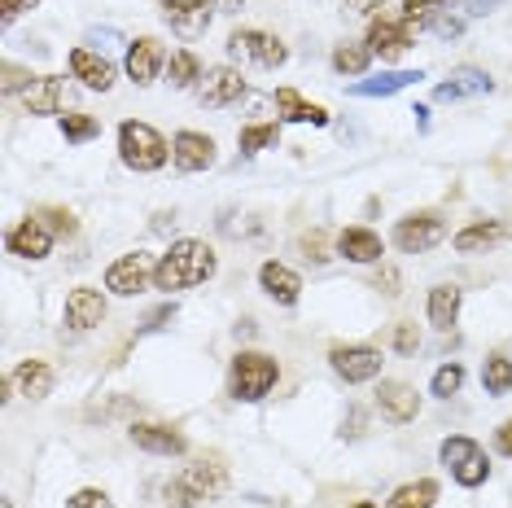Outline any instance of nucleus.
I'll use <instances>...</instances> for the list:
<instances>
[{
    "label": "nucleus",
    "instance_id": "obj_6",
    "mask_svg": "<svg viewBox=\"0 0 512 508\" xmlns=\"http://www.w3.org/2000/svg\"><path fill=\"white\" fill-rule=\"evenodd\" d=\"M228 53L232 57H246V62L263 66V71H276V66L289 62V49L276 36H267V31H232Z\"/></svg>",
    "mask_w": 512,
    "mask_h": 508
},
{
    "label": "nucleus",
    "instance_id": "obj_21",
    "mask_svg": "<svg viewBox=\"0 0 512 508\" xmlns=\"http://www.w3.org/2000/svg\"><path fill=\"white\" fill-rule=\"evenodd\" d=\"M337 254L351 263H377L381 254H386V246H381V237L368 233V228H346V233L337 237Z\"/></svg>",
    "mask_w": 512,
    "mask_h": 508
},
{
    "label": "nucleus",
    "instance_id": "obj_3",
    "mask_svg": "<svg viewBox=\"0 0 512 508\" xmlns=\"http://www.w3.org/2000/svg\"><path fill=\"white\" fill-rule=\"evenodd\" d=\"M224 487H228L224 469H219L215 460H197V465H189L167 487V504L171 508H193V504H202V500H215V495H224Z\"/></svg>",
    "mask_w": 512,
    "mask_h": 508
},
{
    "label": "nucleus",
    "instance_id": "obj_26",
    "mask_svg": "<svg viewBox=\"0 0 512 508\" xmlns=\"http://www.w3.org/2000/svg\"><path fill=\"white\" fill-rule=\"evenodd\" d=\"M62 79L44 75L36 79V88H27V114H62Z\"/></svg>",
    "mask_w": 512,
    "mask_h": 508
},
{
    "label": "nucleus",
    "instance_id": "obj_19",
    "mask_svg": "<svg viewBox=\"0 0 512 508\" xmlns=\"http://www.w3.org/2000/svg\"><path fill=\"white\" fill-rule=\"evenodd\" d=\"M132 443L141 447V452H154V456H184V434H176L171 425H132Z\"/></svg>",
    "mask_w": 512,
    "mask_h": 508
},
{
    "label": "nucleus",
    "instance_id": "obj_18",
    "mask_svg": "<svg viewBox=\"0 0 512 508\" xmlns=\"http://www.w3.org/2000/svg\"><path fill=\"white\" fill-rule=\"evenodd\" d=\"M407 44H412V31H407L399 18H372V27H368V49L381 53V62L399 57Z\"/></svg>",
    "mask_w": 512,
    "mask_h": 508
},
{
    "label": "nucleus",
    "instance_id": "obj_11",
    "mask_svg": "<svg viewBox=\"0 0 512 508\" xmlns=\"http://www.w3.org/2000/svg\"><path fill=\"white\" fill-rule=\"evenodd\" d=\"M246 97V75L237 66H215L206 71V84H202V106H232V101Z\"/></svg>",
    "mask_w": 512,
    "mask_h": 508
},
{
    "label": "nucleus",
    "instance_id": "obj_2",
    "mask_svg": "<svg viewBox=\"0 0 512 508\" xmlns=\"http://www.w3.org/2000/svg\"><path fill=\"white\" fill-rule=\"evenodd\" d=\"M167 154H171V145L162 141V136L149 123L127 119L119 127V158H123V167H132V171H158L162 163H167Z\"/></svg>",
    "mask_w": 512,
    "mask_h": 508
},
{
    "label": "nucleus",
    "instance_id": "obj_7",
    "mask_svg": "<svg viewBox=\"0 0 512 508\" xmlns=\"http://www.w3.org/2000/svg\"><path fill=\"white\" fill-rule=\"evenodd\" d=\"M154 268H158V263L149 259V254H123L119 263H110L106 290H114L119 298H136L141 290H149V281H154Z\"/></svg>",
    "mask_w": 512,
    "mask_h": 508
},
{
    "label": "nucleus",
    "instance_id": "obj_47",
    "mask_svg": "<svg viewBox=\"0 0 512 508\" xmlns=\"http://www.w3.org/2000/svg\"><path fill=\"white\" fill-rule=\"evenodd\" d=\"M0 508H14V504H9V500H5V504H0Z\"/></svg>",
    "mask_w": 512,
    "mask_h": 508
},
{
    "label": "nucleus",
    "instance_id": "obj_41",
    "mask_svg": "<svg viewBox=\"0 0 512 508\" xmlns=\"http://www.w3.org/2000/svg\"><path fill=\"white\" fill-rule=\"evenodd\" d=\"M460 31H464V22H460L456 14H451V9H442V18L434 22V36H442V40H456Z\"/></svg>",
    "mask_w": 512,
    "mask_h": 508
},
{
    "label": "nucleus",
    "instance_id": "obj_28",
    "mask_svg": "<svg viewBox=\"0 0 512 508\" xmlns=\"http://www.w3.org/2000/svg\"><path fill=\"white\" fill-rule=\"evenodd\" d=\"M442 9H447V0H407L399 22L407 31H434V22L442 18Z\"/></svg>",
    "mask_w": 512,
    "mask_h": 508
},
{
    "label": "nucleus",
    "instance_id": "obj_36",
    "mask_svg": "<svg viewBox=\"0 0 512 508\" xmlns=\"http://www.w3.org/2000/svg\"><path fill=\"white\" fill-rule=\"evenodd\" d=\"M451 473H456L460 487H482V482L491 478V460H486V452H477L473 460H464V465L451 469Z\"/></svg>",
    "mask_w": 512,
    "mask_h": 508
},
{
    "label": "nucleus",
    "instance_id": "obj_35",
    "mask_svg": "<svg viewBox=\"0 0 512 508\" xmlns=\"http://www.w3.org/2000/svg\"><path fill=\"white\" fill-rule=\"evenodd\" d=\"M477 452H482V447H477L473 438H460V434H456V438H447V443H442L438 456H442V465H447V469H460L464 460H473Z\"/></svg>",
    "mask_w": 512,
    "mask_h": 508
},
{
    "label": "nucleus",
    "instance_id": "obj_42",
    "mask_svg": "<svg viewBox=\"0 0 512 508\" xmlns=\"http://www.w3.org/2000/svg\"><path fill=\"white\" fill-rule=\"evenodd\" d=\"M40 0H0V18L5 22H14L18 14H27V9H36Z\"/></svg>",
    "mask_w": 512,
    "mask_h": 508
},
{
    "label": "nucleus",
    "instance_id": "obj_5",
    "mask_svg": "<svg viewBox=\"0 0 512 508\" xmlns=\"http://www.w3.org/2000/svg\"><path fill=\"white\" fill-rule=\"evenodd\" d=\"M442 237H447V224H442L438 211H416L394 224V246L403 254H425V250H434Z\"/></svg>",
    "mask_w": 512,
    "mask_h": 508
},
{
    "label": "nucleus",
    "instance_id": "obj_40",
    "mask_svg": "<svg viewBox=\"0 0 512 508\" xmlns=\"http://www.w3.org/2000/svg\"><path fill=\"white\" fill-rule=\"evenodd\" d=\"M22 88H36V75L22 71L14 62H5V92H22Z\"/></svg>",
    "mask_w": 512,
    "mask_h": 508
},
{
    "label": "nucleus",
    "instance_id": "obj_29",
    "mask_svg": "<svg viewBox=\"0 0 512 508\" xmlns=\"http://www.w3.org/2000/svg\"><path fill=\"white\" fill-rule=\"evenodd\" d=\"M434 500H438V482L421 478V482H407V487L394 491L386 508H434Z\"/></svg>",
    "mask_w": 512,
    "mask_h": 508
},
{
    "label": "nucleus",
    "instance_id": "obj_32",
    "mask_svg": "<svg viewBox=\"0 0 512 508\" xmlns=\"http://www.w3.org/2000/svg\"><path fill=\"white\" fill-rule=\"evenodd\" d=\"M482 386H486V395H508L512 390V360L491 355V360L482 364Z\"/></svg>",
    "mask_w": 512,
    "mask_h": 508
},
{
    "label": "nucleus",
    "instance_id": "obj_17",
    "mask_svg": "<svg viewBox=\"0 0 512 508\" xmlns=\"http://www.w3.org/2000/svg\"><path fill=\"white\" fill-rule=\"evenodd\" d=\"M259 285H263V294L276 298L281 307H294L298 294H302V276L294 268H285V263H276V259L259 268Z\"/></svg>",
    "mask_w": 512,
    "mask_h": 508
},
{
    "label": "nucleus",
    "instance_id": "obj_39",
    "mask_svg": "<svg viewBox=\"0 0 512 508\" xmlns=\"http://www.w3.org/2000/svg\"><path fill=\"white\" fill-rule=\"evenodd\" d=\"M66 504H71V508H110V495L97 491V487H84V491H75Z\"/></svg>",
    "mask_w": 512,
    "mask_h": 508
},
{
    "label": "nucleus",
    "instance_id": "obj_13",
    "mask_svg": "<svg viewBox=\"0 0 512 508\" xmlns=\"http://www.w3.org/2000/svg\"><path fill=\"white\" fill-rule=\"evenodd\" d=\"M171 158H176L180 171H206L215 163V141L202 132H176L171 141Z\"/></svg>",
    "mask_w": 512,
    "mask_h": 508
},
{
    "label": "nucleus",
    "instance_id": "obj_31",
    "mask_svg": "<svg viewBox=\"0 0 512 508\" xmlns=\"http://www.w3.org/2000/svg\"><path fill=\"white\" fill-rule=\"evenodd\" d=\"M167 84L171 88H193L197 79H202V62L189 53V49H180V53H171V62H167Z\"/></svg>",
    "mask_w": 512,
    "mask_h": 508
},
{
    "label": "nucleus",
    "instance_id": "obj_10",
    "mask_svg": "<svg viewBox=\"0 0 512 508\" xmlns=\"http://www.w3.org/2000/svg\"><path fill=\"white\" fill-rule=\"evenodd\" d=\"M377 408L390 425H407V421H416V412H421V395H416L407 381H381Z\"/></svg>",
    "mask_w": 512,
    "mask_h": 508
},
{
    "label": "nucleus",
    "instance_id": "obj_30",
    "mask_svg": "<svg viewBox=\"0 0 512 508\" xmlns=\"http://www.w3.org/2000/svg\"><path fill=\"white\" fill-rule=\"evenodd\" d=\"M368 62H372V49L368 44H337L333 49V71L337 75H364L368 71Z\"/></svg>",
    "mask_w": 512,
    "mask_h": 508
},
{
    "label": "nucleus",
    "instance_id": "obj_43",
    "mask_svg": "<svg viewBox=\"0 0 512 508\" xmlns=\"http://www.w3.org/2000/svg\"><path fill=\"white\" fill-rule=\"evenodd\" d=\"M416 342H421V338H416V329H412V325H399V329H394V346H399L403 355H412V351H416Z\"/></svg>",
    "mask_w": 512,
    "mask_h": 508
},
{
    "label": "nucleus",
    "instance_id": "obj_46",
    "mask_svg": "<svg viewBox=\"0 0 512 508\" xmlns=\"http://www.w3.org/2000/svg\"><path fill=\"white\" fill-rule=\"evenodd\" d=\"M355 508H377V504H368V500H364V504H355Z\"/></svg>",
    "mask_w": 512,
    "mask_h": 508
},
{
    "label": "nucleus",
    "instance_id": "obj_8",
    "mask_svg": "<svg viewBox=\"0 0 512 508\" xmlns=\"http://www.w3.org/2000/svg\"><path fill=\"white\" fill-rule=\"evenodd\" d=\"M162 22H167L176 36L184 40H193V36H202L206 27H211V18H215V5L211 0H162Z\"/></svg>",
    "mask_w": 512,
    "mask_h": 508
},
{
    "label": "nucleus",
    "instance_id": "obj_24",
    "mask_svg": "<svg viewBox=\"0 0 512 508\" xmlns=\"http://www.w3.org/2000/svg\"><path fill=\"white\" fill-rule=\"evenodd\" d=\"M456 316H460V290L456 285H434L429 290V325L438 333H447L456 325Z\"/></svg>",
    "mask_w": 512,
    "mask_h": 508
},
{
    "label": "nucleus",
    "instance_id": "obj_45",
    "mask_svg": "<svg viewBox=\"0 0 512 508\" xmlns=\"http://www.w3.org/2000/svg\"><path fill=\"white\" fill-rule=\"evenodd\" d=\"M499 0H469V14H491Z\"/></svg>",
    "mask_w": 512,
    "mask_h": 508
},
{
    "label": "nucleus",
    "instance_id": "obj_38",
    "mask_svg": "<svg viewBox=\"0 0 512 508\" xmlns=\"http://www.w3.org/2000/svg\"><path fill=\"white\" fill-rule=\"evenodd\" d=\"M36 219H40L44 228H49L53 237H71V233H75V215H71V211H40Z\"/></svg>",
    "mask_w": 512,
    "mask_h": 508
},
{
    "label": "nucleus",
    "instance_id": "obj_33",
    "mask_svg": "<svg viewBox=\"0 0 512 508\" xmlns=\"http://www.w3.org/2000/svg\"><path fill=\"white\" fill-rule=\"evenodd\" d=\"M276 141H281V127H276V123H254V127H241V136H237L241 154H259V149H272Z\"/></svg>",
    "mask_w": 512,
    "mask_h": 508
},
{
    "label": "nucleus",
    "instance_id": "obj_37",
    "mask_svg": "<svg viewBox=\"0 0 512 508\" xmlns=\"http://www.w3.org/2000/svg\"><path fill=\"white\" fill-rule=\"evenodd\" d=\"M460 386H464V368L460 364H442L438 373H434V386H429V390H434L438 399H451Z\"/></svg>",
    "mask_w": 512,
    "mask_h": 508
},
{
    "label": "nucleus",
    "instance_id": "obj_4",
    "mask_svg": "<svg viewBox=\"0 0 512 508\" xmlns=\"http://www.w3.org/2000/svg\"><path fill=\"white\" fill-rule=\"evenodd\" d=\"M276 377H281V368H276L272 355H263V351H241L237 360H232V399H241V403L263 399L267 390L276 386Z\"/></svg>",
    "mask_w": 512,
    "mask_h": 508
},
{
    "label": "nucleus",
    "instance_id": "obj_14",
    "mask_svg": "<svg viewBox=\"0 0 512 508\" xmlns=\"http://www.w3.org/2000/svg\"><path fill=\"white\" fill-rule=\"evenodd\" d=\"M486 92H495V79L491 75L477 71V66H456L447 84H438L434 97L438 101H464V97H486Z\"/></svg>",
    "mask_w": 512,
    "mask_h": 508
},
{
    "label": "nucleus",
    "instance_id": "obj_9",
    "mask_svg": "<svg viewBox=\"0 0 512 508\" xmlns=\"http://www.w3.org/2000/svg\"><path fill=\"white\" fill-rule=\"evenodd\" d=\"M329 364H333V373L342 381L359 386V381H372L381 373V351L377 346H333Z\"/></svg>",
    "mask_w": 512,
    "mask_h": 508
},
{
    "label": "nucleus",
    "instance_id": "obj_16",
    "mask_svg": "<svg viewBox=\"0 0 512 508\" xmlns=\"http://www.w3.org/2000/svg\"><path fill=\"white\" fill-rule=\"evenodd\" d=\"M5 246H9V254H18V259H44V254L53 250V233L40 224L36 215H31V219H22L14 233H9Z\"/></svg>",
    "mask_w": 512,
    "mask_h": 508
},
{
    "label": "nucleus",
    "instance_id": "obj_25",
    "mask_svg": "<svg viewBox=\"0 0 512 508\" xmlns=\"http://www.w3.org/2000/svg\"><path fill=\"white\" fill-rule=\"evenodd\" d=\"M9 381H14V386H18L27 399H44V395L53 390V368L40 364V360H22Z\"/></svg>",
    "mask_w": 512,
    "mask_h": 508
},
{
    "label": "nucleus",
    "instance_id": "obj_23",
    "mask_svg": "<svg viewBox=\"0 0 512 508\" xmlns=\"http://www.w3.org/2000/svg\"><path fill=\"white\" fill-rule=\"evenodd\" d=\"M276 110H281L285 123H316V127L329 123V110L316 106V101H307V97H298L294 88H281V92H276Z\"/></svg>",
    "mask_w": 512,
    "mask_h": 508
},
{
    "label": "nucleus",
    "instance_id": "obj_34",
    "mask_svg": "<svg viewBox=\"0 0 512 508\" xmlns=\"http://www.w3.org/2000/svg\"><path fill=\"white\" fill-rule=\"evenodd\" d=\"M101 132V123L92 119V114H62V136L71 145H84V141H92V136Z\"/></svg>",
    "mask_w": 512,
    "mask_h": 508
},
{
    "label": "nucleus",
    "instance_id": "obj_15",
    "mask_svg": "<svg viewBox=\"0 0 512 508\" xmlns=\"http://www.w3.org/2000/svg\"><path fill=\"white\" fill-rule=\"evenodd\" d=\"M162 62H167V57H162V44L158 40H136V44H127V75H132V84L136 88H145V84H154L158 79V71H162Z\"/></svg>",
    "mask_w": 512,
    "mask_h": 508
},
{
    "label": "nucleus",
    "instance_id": "obj_44",
    "mask_svg": "<svg viewBox=\"0 0 512 508\" xmlns=\"http://www.w3.org/2000/svg\"><path fill=\"white\" fill-rule=\"evenodd\" d=\"M495 447H499L504 456H512V421H504V425L495 430Z\"/></svg>",
    "mask_w": 512,
    "mask_h": 508
},
{
    "label": "nucleus",
    "instance_id": "obj_1",
    "mask_svg": "<svg viewBox=\"0 0 512 508\" xmlns=\"http://www.w3.org/2000/svg\"><path fill=\"white\" fill-rule=\"evenodd\" d=\"M215 250L206 246V241H176L167 254L158 259V268H154V290H167V294H176V290H193V285H202V281H211L215 276Z\"/></svg>",
    "mask_w": 512,
    "mask_h": 508
},
{
    "label": "nucleus",
    "instance_id": "obj_20",
    "mask_svg": "<svg viewBox=\"0 0 512 508\" xmlns=\"http://www.w3.org/2000/svg\"><path fill=\"white\" fill-rule=\"evenodd\" d=\"M71 75L92 92H106L114 84V66L101 53H92V49H75L71 53Z\"/></svg>",
    "mask_w": 512,
    "mask_h": 508
},
{
    "label": "nucleus",
    "instance_id": "obj_12",
    "mask_svg": "<svg viewBox=\"0 0 512 508\" xmlns=\"http://www.w3.org/2000/svg\"><path fill=\"white\" fill-rule=\"evenodd\" d=\"M106 320V298L97 290H88V285H79V290L66 294V325L75 333H88L92 325H101Z\"/></svg>",
    "mask_w": 512,
    "mask_h": 508
},
{
    "label": "nucleus",
    "instance_id": "obj_22",
    "mask_svg": "<svg viewBox=\"0 0 512 508\" xmlns=\"http://www.w3.org/2000/svg\"><path fill=\"white\" fill-rule=\"evenodd\" d=\"M425 71H386L377 79H359V84H351V97H394V92L421 84Z\"/></svg>",
    "mask_w": 512,
    "mask_h": 508
},
{
    "label": "nucleus",
    "instance_id": "obj_27",
    "mask_svg": "<svg viewBox=\"0 0 512 508\" xmlns=\"http://www.w3.org/2000/svg\"><path fill=\"white\" fill-rule=\"evenodd\" d=\"M499 237H504V228H499L495 219H482V224H469V228H460V233H456V250H460V254L491 250Z\"/></svg>",
    "mask_w": 512,
    "mask_h": 508
}]
</instances>
